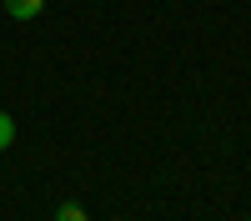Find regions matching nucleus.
Instances as JSON below:
<instances>
[{
	"label": "nucleus",
	"mask_w": 251,
	"mask_h": 221,
	"mask_svg": "<svg viewBox=\"0 0 251 221\" xmlns=\"http://www.w3.org/2000/svg\"><path fill=\"white\" fill-rule=\"evenodd\" d=\"M40 10H46V0H5V15L10 20H35Z\"/></svg>",
	"instance_id": "nucleus-1"
},
{
	"label": "nucleus",
	"mask_w": 251,
	"mask_h": 221,
	"mask_svg": "<svg viewBox=\"0 0 251 221\" xmlns=\"http://www.w3.org/2000/svg\"><path fill=\"white\" fill-rule=\"evenodd\" d=\"M55 221H91V211L80 206V201H60V206H55Z\"/></svg>",
	"instance_id": "nucleus-2"
},
{
	"label": "nucleus",
	"mask_w": 251,
	"mask_h": 221,
	"mask_svg": "<svg viewBox=\"0 0 251 221\" xmlns=\"http://www.w3.org/2000/svg\"><path fill=\"white\" fill-rule=\"evenodd\" d=\"M10 146H15V121L0 111V151H10Z\"/></svg>",
	"instance_id": "nucleus-3"
}]
</instances>
